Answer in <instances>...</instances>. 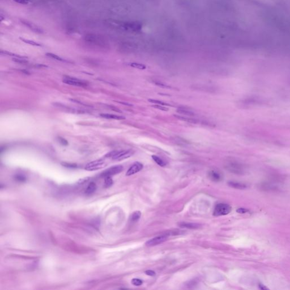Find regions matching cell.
Returning <instances> with one entry per match:
<instances>
[{
    "label": "cell",
    "mask_w": 290,
    "mask_h": 290,
    "mask_svg": "<svg viewBox=\"0 0 290 290\" xmlns=\"http://www.w3.org/2000/svg\"><path fill=\"white\" fill-rule=\"evenodd\" d=\"M134 153V151L132 150L114 151L108 153L105 157L112 158V159L114 160H122L131 157Z\"/></svg>",
    "instance_id": "obj_1"
},
{
    "label": "cell",
    "mask_w": 290,
    "mask_h": 290,
    "mask_svg": "<svg viewBox=\"0 0 290 290\" xmlns=\"http://www.w3.org/2000/svg\"><path fill=\"white\" fill-rule=\"evenodd\" d=\"M106 166L107 163L104 159H98L88 163L85 167V169L88 171H93L103 169Z\"/></svg>",
    "instance_id": "obj_2"
},
{
    "label": "cell",
    "mask_w": 290,
    "mask_h": 290,
    "mask_svg": "<svg viewBox=\"0 0 290 290\" xmlns=\"http://www.w3.org/2000/svg\"><path fill=\"white\" fill-rule=\"evenodd\" d=\"M231 211V207L226 204H219L215 206L214 210V215L222 216L228 214Z\"/></svg>",
    "instance_id": "obj_3"
},
{
    "label": "cell",
    "mask_w": 290,
    "mask_h": 290,
    "mask_svg": "<svg viewBox=\"0 0 290 290\" xmlns=\"http://www.w3.org/2000/svg\"><path fill=\"white\" fill-rule=\"evenodd\" d=\"M63 82L66 84L73 85L75 86L84 87L87 86V82L84 80H81L74 77H71L69 76H65L63 78Z\"/></svg>",
    "instance_id": "obj_4"
},
{
    "label": "cell",
    "mask_w": 290,
    "mask_h": 290,
    "mask_svg": "<svg viewBox=\"0 0 290 290\" xmlns=\"http://www.w3.org/2000/svg\"><path fill=\"white\" fill-rule=\"evenodd\" d=\"M123 167L121 165H116L114 166H112L109 169H107L103 172L101 174V176L103 178H106V177H111L112 176H114L115 175H117L118 173H120L123 171Z\"/></svg>",
    "instance_id": "obj_5"
},
{
    "label": "cell",
    "mask_w": 290,
    "mask_h": 290,
    "mask_svg": "<svg viewBox=\"0 0 290 290\" xmlns=\"http://www.w3.org/2000/svg\"><path fill=\"white\" fill-rule=\"evenodd\" d=\"M20 22L22 24H23L24 26H26L29 29H30L31 31H32L34 32L37 33V34H43V31L42 29L39 27L36 24L34 23L33 22H31L29 20H25V19H20Z\"/></svg>",
    "instance_id": "obj_6"
},
{
    "label": "cell",
    "mask_w": 290,
    "mask_h": 290,
    "mask_svg": "<svg viewBox=\"0 0 290 290\" xmlns=\"http://www.w3.org/2000/svg\"><path fill=\"white\" fill-rule=\"evenodd\" d=\"M167 236L166 235H160L154 237L146 243V245L147 246H153L157 245L158 244L162 243L167 240Z\"/></svg>",
    "instance_id": "obj_7"
},
{
    "label": "cell",
    "mask_w": 290,
    "mask_h": 290,
    "mask_svg": "<svg viewBox=\"0 0 290 290\" xmlns=\"http://www.w3.org/2000/svg\"><path fill=\"white\" fill-rule=\"evenodd\" d=\"M143 167V166L140 162H135L131 167L127 171L126 173V176H131L141 171Z\"/></svg>",
    "instance_id": "obj_8"
},
{
    "label": "cell",
    "mask_w": 290,
    "mask_h": 290,
    "mask_svg": "<svg viewBox=\"0 0 290 290\" xmlns=\"http://www.w3.org/2000/svg\"><path fill=\"white\" fill-rule=\"evenodd\" d=\"M100 116L105 118V119H113V120H124L125 119V117L122 116H119V115H116V114H108V113H102L100 114Z\"/></svg>",
    "instance_id": "obj_9"
},
{
    "label": "cell",
    "mask_w": 290,
    "mask_h": 290,
    "mask_svg": "<svg viewBox=\"0 0 290 290\" xmlns=\"http://www.w3.org/2000/svg\"><path fill=\"white\" fill-rule=\"evenodd\" d=\"M180 226L189 229H198L201 227V225L193 223H181L180 224Z\"/></svg>",
    "instance_id": "obj_10"
},
{
    "label": "cell",
    "mask_w": 290,
    "mask_h": 290,
    "mask_svg": "<svg viewBox=\"0 0 290 290\" xmlns=\"http://www.w3.org/2000/svg\"><path fill=\"white\" fill-rule=\"evenodd\" d=\"M96 189H97L96 184L94 182H92L88 185V187L85 191V193L87 195H92L96 191Z\"/></svg>",
    "instance_id": "obj_11"
},
{
    "label": "cell",
    "mask_w": 290,
    "mask_h": 290,
    "mask_svg": "<svg viewBox=\"0 0 290 290\" xmlns=\"http://www.w3.org/2000/svg\"><path fill=\"white\" fill-rule=\"evenodd\" d=\"M20 40H22L23 42L26 43V44H29L31 46H35V47H42V45L39 44V43H37L35 41H33V40H29V39H25V38H20Z\"/></svg>",
    "instance_id": "obj_12"
},
{
    "label": "cell",
    "mask_w": 290,
    "mask_h": 290,
    "mask_svg": "<svg viewBox=\"0 0 290 290\" xmlns=\"http://www.w3.org/2000/svg\"><path fill=\"white\" fill-rule=\"evenodd\" d=\"M209 176L211 179L214 181H219L221 180L220 175L216 171H211L209 173Z\"/></svg>",
    "instance_id": "obj_13"
},
{
    "label": "cell",
    "mask_w": 290,
    "mask_h": 290,
    "mask_svg": "<svg viewBox=\"0 0 290 290\" xmlns=\"http://www.w3.org/2000/svg\"><path fill=\"white\" fill-rule=\"evenodd\" d=\"M152 158L155 161V163H157L159 166H161V167H164L166 165V162L163 159H161L160 158H159V157H158L157 155H152Z\"/></svg>",
    "instance_id": "obj_14"
},
{
    "label": "cell",
    "mask_w": 290,
    "mask_h": 290,
    "mask_svg": "<svg viewBox=\"0 0 290 290\" xmlns=\"http://www.w3.org/2000/svg\"><path fill=\"white\" fill-rule=\"evenodd\" d=\"M178 112L182 114L183 115H187V116H193L195 115V113L191 111L187 110V109L179 108L178 110Z\"/></svg>",
    "instance_id": "obj_15"
},
{
    "label": "cell",
    "mask_w": 290,
    "mask_h": 290,
    "mask_svg": "<svg viewBox=\"0 0 290 290\" xmlns=\"http://www.w3.org/2000/svg\"><path fill=\"white\" fill-rule=\"evenodd\" d=\"M141 216V213L140 211H137L134 212L131 216V220L133 222H135L138 221Z\"/></svg>",
    "instance_id": "obj_16"
},
{
    "label": "cell",
    "mask_w": 290,
    "mask_h": 290,
    "mask_svg": "<svg viewBox=\"0 0 290 290\" xmlns=\"http://www.w3.org/2000/svg\"><path fill=\"white\" fill-rule=\"evenodd\" d=\"M228 185L231 187H234L236 189H243L246 187V186L243 184H240V183H235V182H230V183H228Z\"/></svg>",
    "instance_id": "obj_17"
},
{
    "label": "cell",
    "mask_w": 290,
    "mask_h": 290,
    "mask_svg": "<svg viewBox=\"0 0 290 290\" xmlns=\"http://www.w3.org/2000/svg\"><path fill=\"white\" fill-rule=\"evenodd\" d=\"M46 56H47L51 58H53V59H55L56 60H57V61H62V62H67L66 60L61 58V57L58 56H57L55 54H53L52 53H46Z\"/></svg>",
    "instance_id": "obj_18"
},
{
    "label": "cell",
    "mask_w": 290,
    "mask_h": 290,
    "mask_svg": "<svg viewBox=\"0 0 290 290\" xmlns=\"http://www.w3.org/2000/svg\"><path fill=\"white\" fill-rule=\"evenodd\" d=\"M129 65L131 66V67L138 69H140V70H145L146 68V66L145 65L140 64V63H137V62L130 63Z\"/></svg>",
    "instance_id": "obj_19"
},
{
    "label": "cell",
    "mask_w": 290,
    "mask_h": 290,
    "mask_svg": "<svg viewBox=\"0 0 290 290\" xmlns=\"http://www.w3.org/2000/svg\"><path fill=\"white\" fill-rule=\"evenodd\" d=\"M113 181L112 178L111 177H106L105 178V181H104V187L106 188L111 187L113 185Z\"/></svg>",
    "instance_id": "obj_20"
},
{
    "label": "cell",
    "mask_w": 290,
    "mask_h": 290,
    "mask_svg": "<svg viewBox=\"0 0 290 290\" xmlns=\"http://www.w3.org/2000/svg\"><path fill=\"white\" fill-rule=\"evenodd\" d=\"M175 116L178 118V119L182 120V121H185L190 122H197L196 120L195 119H191V118H188V117H184L183 116H177V115H175Z\"/></svg>",
    "instance_id": "obj_21"
},
{
    "label": "cell",
    "mask_w": 290,
    "mask_h": 290,
    "mask_svg": "<svg viewBox=\"0 0 290 290\" xmlns=\"http://www.w3.org/2000/svg\"><path fill=\"white\" fill-rule=\"evenodd\" d=\"M1 53L2 55V54H4V55H8V56H13L15 57L16 58H27L26 57L24 56H21L20 55H16L15 53H11V52H8V51H1Z\"/></svg>",
    "instance_id": "obj_22"
},
{
    "label": "cell",
    "mask_w": 290,
    "mask_h": 290,
    "mask_svg": "<svg viewBox=\"0 0 290 290\" xmlns=\"http://www.w3.org/2000/svg\"><path fill=\"white\" fill-rule=\"evenodd\" d=\"M149 102L151 103H154L155 104H158V105H164V106H167L169 105V104L167 103H164L162 101L158 100H155V99H149Z\"/></svg>",
    "instance_id": "obj_23"
},
{
    "label": "cell",
    "mask_w": 290,
    "mask_h": 290,
    "mask_svg": "<svg viewBox=\"0 0 290 290\" xmlns=\"http://www.w3.org/2000/svg\"><path fill=\"white\" fill-rule=\"evenodd\" d=\"M152 107L154 108H155L159 110H161V111H169V108L166 106H164V105L155 104V105H152Z\"/></svg>",
    "instance_id": "obj_24"
},
{
    "label": "cell",
    "mask_w": 290,
    "mask_h": 290,
    "mask_svg": "<svg viewBox=\"0 0 290 290\" xmlns=\"http://www.w3.org/2000/svg\"><path fill=\"white\" fill-rule=\"evenodd\" d=\"M142 283H143V282L140 279L134 278V279H133L131 280V284H133L134 286H140Z\"/></svg>",
    "instance_id": "obj_25"
},
{
    "label": "cell",
    "mask_w": 290,
    "mask_h": 290,
    "mask_svg": "<svg viewBox=\"0 0 290 290\" xmlns=\"http://www.w3.org/2000/svg\"><path fill=\"white\" fill-rule=\"evenodd\" d=\"M15 179L17 181H20V182H23V181H26V177L25 176H23V175H16L15 176Z\"/></svg>",
    "instance_id": "obj_26"
},
{
    "label": "cell",
    "mask_w": 290,
    "mask_h": 290,
    "mask_svg": "<svg viewBox=\"0 0 290 290\" xmlns=\"http://www.w3.org/2000/svg\"><path fill=\"white\" fill-rule=\"evenodd\" d=\"M57 140H58V142H59L61 144H62V145L66 146V145H68V142H67V140H66L65 139H64V138H62V137H58V138H57Z\"/></svg>",
    "instance_id": "obj_27"
},
{
    "label": "cell",
    "mask_w": 290,
    "mask_h": 290,
    "mask_svg": "<svg viewBox=\"0 0 290 290\" xmlns=\"http://www.w3.org/2000/svg\"><path fill=\"white\" fill-rule=\"evenodd\" d=\"M90 178H88V177H86V178H81V179H80V180L78 181V183L79 184H83L86 183V182H87V181L90 180Z\"/></svg>",
    "instance_id": "obj_28"
},
{
    "label": "cell",
    "mask_w": 290,
    "mask_h": 290,
    "mask_svg": "<svg viewBox=\"0 0 290 290\" xmlns=\"http://www.w3.org/2000/svg\"><path fill=\"white\" fill-rule=\"evenodd\" d=\"M13 1H14V2H15L18 4H22V5H27V4H28V2H29V0H13Z\"/></svg>",
    "instance_id": "obj_29"
},
{
    "label": "cell",
    "mask_w": 290,
    "mask_h": 290,
    "mask_svg": "<svg viewBox=\"0 0 290 290\" xmlns=\"http://www.w3.org/2000/svg\"><path fill=\"white\" fill-rule=\"evenodd\" d=\"M156 84L158 85V86H159L160 87H162V88H171L170 86H169L168 85L164 84H162V83H158V82H157Z\"/></svg>",
    "instance_id": "obj_30"
},
{
    "label": "cell",
    "mask_w": 290,
    "mask_h": 290,
    "mask_svg": "<svg viewBox=\"0 0 290 290\" xmlns=\"http://www.w3.org/2000/svg\"><path fill=\"white\" fill-rule=\"evenodd\" d=\"M63 166H65L66 167H70V168H74V167H77V165L76 164H69V163H63L62 164Z\"/></svg>",
    "instance_id": "obj_31"
},
{
    "label": "cell",
    "mask_w": 290,
    "mask_h": 290,
    "mask_svg": "<svg viewBox=\"0 0 290 290\" xmlns=\"http://www.w3.org/2000/svg\"><path fill=\"white\" fill-rule=\"evenodd\" d=\"M145 274L148 275H150V276H154L155 275V272L154 271H152V270H147V271H145Z\"/></svg>",
    "instance_id": "obj_32"
},
{
    "label": "cell",
    "mask_w": 290,
    "mask_h": 290,
    "mask_svg": "<svg viewBox=\"0 0 290 290\" xmlns=\"http://www.w3.org/2000/svg\"><path fill=\"white\" fill-rule=\"evenodd\" d=\"M247 211H248V210H246V209H243V208H240V209H239L237 210V212H238V213H242V214H243V213H246Z\"/></svg>",
    "instance_id": "obj_33"
},
{
    "label": "cell",
    "mask_w": 290,
    "mask_h": 290,
    "mask_svg": "<svg viewBox=\"0 0 290 290\" xmlns=\"http://www.w3.org/2000/svg\"><path fill=\"white\" fill-rule=\"evenodd\" d=\"M178 1H177V2H178ZM176 3H175V4H176ZM175 5H174V6H175ZM170 12H171V11H170ZM168 16H169V15H167V17H168Z\"/></svg>",
    "instance_id": "obj_34"
},
{
    "label": "cell",
    "mask_w": 290,
    "mask_h": 290,
    "mask_svg": "<svg viewBox=\"0 0 290 290\" xmlns=\"http://www.w3.org/2000/svg\"><path fill=\"white\" fill-rule=\"evenodd\" d=\"M163 10H164V8H163V9H162V11H163ZM162 12H161V13H162ZM160 14H159V15H160ZM158 17H159V16H158ZM158 17H157V18H158Z\"/></svg>",
    "instance_id": "obj_35"
}]
</instances>
